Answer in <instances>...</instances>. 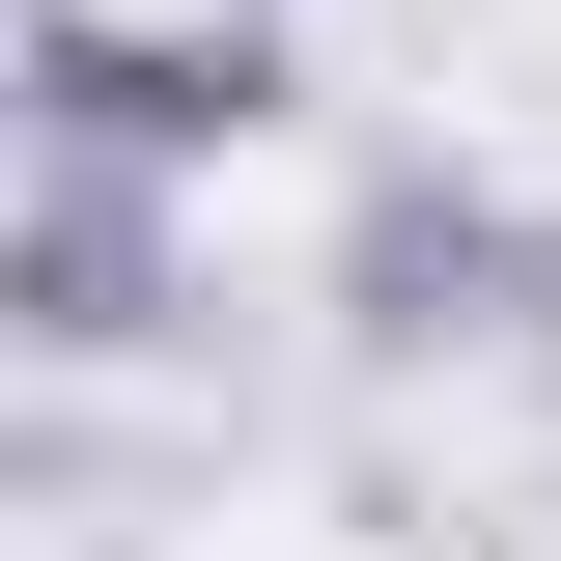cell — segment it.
I'll list each match as a JSON object with an SVG mask.
<instances>
[{
    "label": "cell",
    "mask_w": 561,
    "mask_h": 561,
    "mask_svg": "<svg viewBox=\"0 0 561 561\" xmlns=\"http://www.w3.org/2000/svg\"><path fill=\"white\" fill-rule=\"evenodd\" d=\"M309 309H337L365 393H449V365H534L561 225L505 197V169H449V140H365V169H337V253H309Z\"/></svg>",
    "instance_id": "obj_1"
},
{
    "label": "cell",
    "mask_w": 561,
    "mask_h": 561,
    "mask_svg": "<svg viewBox=\"0 0 561 561\" xmlns=\"http://www.w3.org/2000/svg\"><path fill=\"white\" fill-rule=\"evenodd\" d=\"M0 337L113 393V365H197L225 280H197V169H140V140H28V197H0Z\"/></svg>",
    "instance_id": "obj_2"
},
{
    "label": "cell",
    "mask_w": 561,
    "mask_h": 561,
    "mask_svg": "<svg viewBox=\"0 0 561 561\" xmlns=\"http://www.w3.org/2000/svg\"><path fill=\"white\" fill-rule=\"evenodd\" d=\"M0 84H28V140H140V169H253V140L309 113L280 0H197V28H140V0H28Z\"/></svg>",
    "instance_id": "obj_3"
},
{
    "label": "cell",
    "mask_w": 561,
    "mask_h": 561,
    "mask_svg": "<svg viewBox=\"0 0 561 561\" xmlns=\"http://www.w3.org/2000/svg\"><path fill=\"white\" fill-rule=\"evenodd\" d=\"M534 393H561V309H534Z\"/></svg>",
    "instance_id": "obj_4"
}]
</instances>
